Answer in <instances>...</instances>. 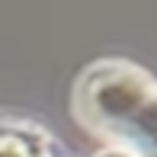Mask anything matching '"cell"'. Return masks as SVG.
I'll return each mask as SVG.
<instances>
[{
	"mask_svg": "<svg viewBox=\"0 0 157 157\" xmlns=\"http://www.w3.org/2000/svg\"><path fill=\"white\" fill-rule=\"evenodd\" d=\"M71 112L128 157H157V77L128 58H96L77 74Z\"/></svg>",
	"mask_w": 157,
	"mask_h": 157,
	"instance_id": "6da1fadb",
	"label": "cell"
},
{
	"mask_svg": "<svg viewBox=\"0 0 157 157\" xmlns=\"http://www.w3.org/2000/svg\"><path fill=\"white\" fill-rule=\"evenodd\" d=\"M0 157H58L48 132L32 122L3 119L0 122Z\"/></svg>",
	"mask_w": 157,
	"mask_h": 157,
	"instance_id": "7a4b0ae2",
	"label": "cell"
},
{
	"mask_svg": "<svg viewBox=\"0 0 157 157\" xmlns=\"http://www.w3.org/2000/svg\"><path fill=\"white\" fill-rule=\"evenodd\" d=\"M96 157H128V154H125V151H119V147H103Z\"/></svg>",
	"mask_w": 157,
	"mask_h": 157,
	"instance_id": "3957f363",
	"label": "cell"
}]
</instances>
